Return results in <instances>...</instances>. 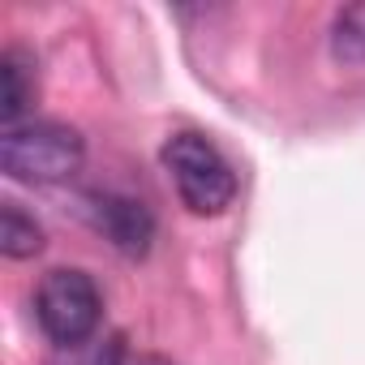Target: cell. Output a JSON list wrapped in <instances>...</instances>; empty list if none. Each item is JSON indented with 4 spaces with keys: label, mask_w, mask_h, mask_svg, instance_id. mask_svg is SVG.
Returning a JSON list of instances; mask_svg holds the SVG:
<instances>
[{
    "label": "cell",
    "mask_w": 365,
    "mask_h": 365,
    "mask_svg": "<svg viewBox=\"0 0 365 365\" xmlns=\"http://www.w3.org/2000/svg\"><path fill=\"white\" fill-rule=\"evenodd\" d=\"M159 159H163V172L190 215H224L232 207L237 172H232L228 155L207 133H194V129L172 133L163 142Z\"/></svg>",
    "instance_id": "obj_1"
},
{
    "label": "cell",
    "mask_w": 365,
    "mask_h": 365,
    "mask_svg": "<svg viewBox=\"0 0 365 365\" xmlns=\"http://www.w3.org/2000/svg\"><path fill=\"white\" fill-rule=\"evenodd\" d=\"M86 159V142L73 125L61 120H22L5 129L0 163L22 185H61Z\"/></svg>",
    "instance_id": "obj_2"
},
{
    "label": "cell",
    "mask_w": 365,
    "mask_h": 365,
    "mask_svg": "<svg viewBox=\"0 0 365 365\" xmlns=\"http://www.w3.org/2000/svg\"><path fill=\"white\" fill-rule=\"evenodd\" d=\"M35 318H39V327L52 344H61V348L86 344L99 331V318H103L99 284L86 271H73V267L48 271L39 292H35Z\"/></svg>",
    "instance_id": "obj_3"
},
{
    "label": "cell",
    "mask_w": 365,
    "mask_h": 365,
    "mask_svg": "<svg viewBox=\"0 0 365 365\" xmlns=\"http://www.w3.org/2000/svg\"><path fill=\"white\" fill-rule=\"evenodd\" d=\"M91 220L125 258H142L155 241V215L146 211V202H138L129 194H95Z\"/></svg>",
    "instance_id": "obj_4"
},
{
    "label": "cell",
    "mask_w": 365,
    "mask_h": 365,
    "mask_svg": "<svg viewBox=\"0 0 365 365\" xmlns=\"http://www.w3.org/2000/svg\"><path fill=\"white\" fill-rule=\"evenodd\" d=\"M35 95H39V61L18 43L5 48V56H0V116H5V129L22 125Z\"/></svg>",
    "instance_id": "obj_5"
},
{
    "label": "cell",
    "mask_w": 365,
    "mask_h": 365,
    "mask_svg": "<svg viewBox=\"0 0 365 365\" xmlns=\"http://www.w3.org/2000/svg\"><path fill=\"white\" fill-rule=\"evenodd\" d=\"M0 250L9 258H35L43 250V228L18 202H0Z\"/></svg>",
    "instance_id": "obj_6"
},
{
    "label": "cell",
    "mask_w": 365,
    "mask_h": 365,
    "mask_svg": "<svg viewBox=\"0 0 365 365\" xmlns=\"http://www.w3.org/2000/svg\"><path fill=\"white\" fill-rule=\"evenodd\" d=\"M331 52L335 61L365 69V5H348L331 22Z\"/></svg>",
    "instance_id": "obj_7"
},
{
    "label": "cell",
    "mask_w": 365,
    "mask_h": 365,
    "mask_svg": "<svg viewBox=\"0 0 365 365\" xmlns=\"http://www.w3.org/2000/svg\"><path fill=\"white\" fill-rule=\"evenodd\" d=\"M99 365H172L168 356H155V352H129L125 339H112L108 352L99 356Z\"/></svg>",
    "instance_id": "obj_8"
}]
</instances>
